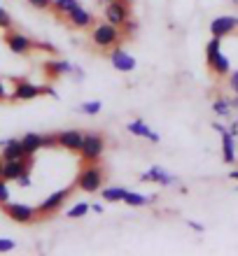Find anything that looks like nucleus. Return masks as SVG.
I'll list each match as a JSON object with an SVG mask.
<instances>
[{
	"label": "nucleus",
	"mask_w": 238,
	"mask_h": 256,
	"mask_svg": "<svg viewBox=\"0 0 238 256\" xmlns=\"http://www.w3.org/2000/svg\"><path fill=\"white\" fill-rule=\"evenodd\" d=\"M91 42H94L98 49H115L119 42H122V28L110 24V21L103 19L101 24H94L91 26Z\"/></svg>",
	"instance_id": "f257e3e1"
},
{
	"label": "nucleus",
	"mask_w": 238,
	"mask_h": 256,
	"mask_svg": "<svg viewBox=\"0 0 238 256\" xmlns=\"http://www.w3.org/2000/svg\"><path fill=\"white\" fill-rule=\"evenodd\" d=\"M103 184H105V170L98 163H87L75 180V186L84 194H98L103 189Z\"/></svg>",
	"instance_id": "f03ea898"
},
{
	"label": "nucleus",
	"mask_w": 238,
	"mask_h": 256,
	"mask_svg": "<svg viewBox=\"0 0 238 256\" xmlns=\"http://www.w3.org/2000/svg\"><path fill=\"white\" fill-rule=\"evenodd\" d=\"M103 154H105V138H103L101 133H84L82 149H80L82 161L84 163H98Z\"/></svg>",
	"instance_id": "7ed1b4c3"
},
{
	"label": "nucleus",
	"mask_w": 238,
	"mask_h": 256,
	"mask_svg": "<svg viewBox=\"0 0 238 256\" xmlns=\"http://www.w3.org/2000/svg\"><path fill=\"white\" fill-rule=\"evenodd\" d=\"M103 19L122 28L131 19V5L126 0H112L108 5H103Z\"/></svg>",
	"instance_id": "20e7f679"
},
{
	"label": "nucleus",
	"mask_w": 238,
	"mask_h": 256,
	"mask_svg": "<svg viewBox=\"0 0 238 256\" xmlns=\"http://www.w3.org/2000/svg\"><path fill=\"white\" fill-rule=\"evenodd\" d=\"M3 210H5V214L17 224H33L35 219L40 216L38 208H33V205H24V202H5Z\"/></svg>",
	"instance_id": "39448f33"
},
{
	"label": "nucleus",
	"mask_w": 238,
	"mask_h": 256,
	"mask_svg": "<svg viewBox=\"0 0 238 256\" xmlns=\"http://www.w3.org/2000/svg\"><path fill=\"white\" fill-rule=\"evenodd\" d=\"M73 189H75V186H66V189L52 191L47 198H42V202L38 205V212H40L42 216H52L54 212H59V210L63 208V202L68 200V196L73 194Z\"/></svg>",
	"instance_id": "423d86ee"
},
{
	"label": "nucleus",
	"mask_w": 238,
	"mask_h": 256,
	"mask_svg": "<svg viewBox=\"0 0 238 256\" xmlns=\"http://www.w3.org/2000/svg\"><path fill=\"white\" fill-rule=\"evenodd\" d=\"M5 44H7V49L12 52V54H17V56H26V54H31L35 49V42L28 38V35H24V33H14V30H7L5 33Z\"/></svg>",
	"instance_id": "0eeeda50"
},
{
	"label": "nucleus",
	"mask_w": 238,
	"mask_h": 256,
	"mask_svg": "<svg viewBox=\"0 0 238 256\" xmlns=\"http://www.w3.org/2000/svg\"><path fill=\"white\" fill-rule=\"evenodd\" d=\"M31 168H33V156L17 158V161H3V180H7V182H17V180Z\"/></svg>",
	"instance_id": "6e6552de"
},
{
	"label": "nucleus",
	"mask_w": 238,
	"mask_h": 256,
	"mask_svg": "<svg viewBox=\"0 0 238 256\" xmlns=\"http://www.w3.org/2000/svg\"><path fill=\"white\" fill-rule=\"evenodd\" d=\"M236 30H238V16H231V14H222V16L210 21V35H215V38L224 40Z\"/></svg>",
	"instance_id": "1a4fd4ad"
},
{
	"label": "nucleus",
	"mask_w": 238,
	"mask_h": 256,
	"mask_svg": "<svg viewBox=\"0 0 238 256\" xmlns=\"http://www.w3.org/2000/svg\"><path fill=\"white\" fill-rule=\"evenodd\" d=\"M110 63H112V68L119 70V72H133L136 66H138L136 58H133V56H131L124 47H119V44L110 52Z\"/></svg>",
	"instance_id": "9d476101"
},
{
	"label": "nucleus",
	"mask_w": 238,
	"mask_h": 256,
	"mask_svg": "<svg viewBox=\"0 0 238 256\" xmlns=\"http://www.w3.org/2000/svg\"><path fill=\"white\" fill-rule=\"evenodd\" d=\"M40 96H42L40 84H33V82H26V80L14 82L12 100H35V98H40Z\"/></svg>",
	"instance_id": "9b49d317"
},
{
	"label": "nucleus",
	"mask_w": 238,
	"mask_h": 256,
	"mask_svg": "<svg viewBox=\"0 0 238 256\" xmlns=\"http://www.w3.org/2000/svg\"><path fill=\"white\" fill-rule=\"evenodd\" d=\"M140 182H157V184H161V186H173V184L177 182V177L170 175L168 170H163L161 166H152L150 170L140 172Z\"/></svg>",
	"instance_id": "f8f14e48"
},
{
	"label": "nucleus",
	"mask_w": 238,
	"mask_h": 256,
	"mask_svg": "<svg viewBox=\"0 0 238 256\" xmlns=\"http://www.w3.org/2000/svg\"><path fill=\"white\" fill-rule=\"evenodd\" d=\"M82 140H84V133H80V130H61V133H56V144L68 149V152H77V154L82 149Z\"/></svg>",
	"instance_id": "ddd939ff"
},
{
	"label": "nucleus",
	"mask_w": 238,
	"mask_h": 256,
	"mask_svg": "<svg viewBox=\"0 0 238 256\" xmlns=\"http://www.w3.org/2000/svg\"><path fill=\"white\" fill-rule=\"evenodd\" d=\"M126 130H129L131 135H136V138L150 140L152 144H157V142H161V138H159L157 130H152V128L143 122V119H133V122H129V124H126Z\"/></svg>",
	"instance_id": "4468645a"
},
{
	"label": "nucleus",
	"mask_w": 238,
	"mask_h": 256,
	"mask_svg": "<svg viewBox=\"0 0 238 256\" xmlns=\"http://www.w3.org/2000/svg\"><path fill=\"white\" fill-rule=\"evenodd\" d=\"M68 19V24L73 28H89V26H94V12L91 10H87V7H75L73 12L66 16Z\"/></svg>",
	"instance_id": "2eb2a0df"
},
{
	"label": "nucleus",
	"mask_w": 238,
	"mask_h": 256,
	"mask_svg": "<svg viewBox=\"0 0 238 256\" xmlns=\"http://www.w3.org/2000/svg\"><path fill=\"white\" fill-rule=\"evenodd\" d=\"M26 149L21 144V140L12 138V140H5L3 149H0V158L3 161H17V158H26Z\"/></svg>",
	"instance_id": "dca6fc26"
},
{
	"label": "nucleus",
	"mask_w": 238,
	"mask_h": 256,
	"mask_svg": "<svg viewBox=\"0 0 238 256\" xmlns=\"http://www.w3.org/2000/svg\"><path fill=\"white\" fill-rule=\"evenodd\" d=\"M208 68L212 70V74H217V77H226V74L231 72V61H229V56L219 49L217 54L208 61Z\"/></svg>",
	"instance_id": "f3484780"
},
{
	"label": "nucleus",
	"mask_w": 238,
	"mask_h": 256,
	"mask_svg": "<svg viewBox=\"0 0 238 256\" xmlns=\"http://www.w3.org/2000/svg\"><path fill=\"white\" fill-rule=\"evenodd\" d=\"M219 135H222V161L231 166V163H236V138L229 133V128Z\"/></svg>",
	"instance_id": "a211bd4d"
},
{
	"label": "nucleus",
	"mask_w": 238,
	"mask_h": 256,
	"mask_svg": "<svg viewBox=\"0 0 238 256\" xmlns=\"http://www.w3.org/2000/svg\"><path fill=\"white\" fill-rule=\"evenodd\" d=\"M154 200H157V196H145V194H138V191L126 189V196H124L122 202H126L131 208H145V205H152Z\"/></svg>",
	"instance_id": "6ab92c4d"
},
{
	"label": "nucleus",
	"mask_w": 238,
	"mask_h": 256,
	"mask_svg": "<svg viewBox=\"0 0 238 256\" xmlns=\"http://www.w3.org/2000/svg\"><path fill=\"white\" fill-rule=\"evenodd\" d=\"M73 63L70 61H49L45 63V70H47V74H52V77H61V74H73Z\"/></svg>",
	"instance_id": "aec40b11"
},
{
	"label": "nucleus",
	"mask_w": 238,
	"mask_h": 256,
	"mask_svg": "<svg viewBox=\"0 0 238 256\" xmlns=\"http://www.w3.org/2000/svg\"><path fill=\"white\" fill-rule=\"evenodd\" d=\"M75 7H80V0H54L52 2V10L56 16H68Z\"/></svg>",
	"instance_id": "412c9836"
},
{
	"label": "nucleus",
	"mask_w": 238,
	"mask_h": 256,
	"mask_svg": "<svg viewBox=\"0 0 238 256\" xmlns=\"http://www.w3.org/2000/svg\"><path fill=\"white\" fill-rule=\"evenodd\" d=\"M101 196L105 202H122L124 196H126V189L124 186H105V189H101Z\"/></svg>",
	"instance_id": "4be33fe9"
},
{
	"label": "nucleus",
	"mask_w": 238,
	"mask_h": 256,
	"mask_svg": "<svg viewBox=\"0 0 238 256\" xmlns=\"http://www.w3.org/2000/svg\"><path fill=\"white\" fill-rule=\"evenodd\" d=\"M231 110H233L231 108V100H226V98H222V96L212 100V112H215L217 116H229V114H231Z\"/></svg>",
	"instance_id": "5701e85b"
},
{
	"label": "nucleus",
	"mask_w": 238,
	"mask_h": 256,
	"mask_svg": "<svg viewBox=\"0 0 238 256\" xmlns=\"http://www.w3.org/2000/svg\"><path fill=\"white\" fill-rule=\"evenodd\" d=\"M89 212H91V205H89V202H75V205L66 212V216H68V219H82V216H87Z\"/></svg>",
	"instance_id": "b1692460"
},
{
	"label": "nucleus",
	"mask_w": 238,
	"mask_h": 256,
	"mask_svg": "<svg viewBox=\"0 0 238 256\" xmlns=\"http://www.w3.org/2000/svg\"><path fill=\"white\" fill-rule=\"evenodd\" d=\"M101 110H103V102L101 100H87V102H82V105H80V112H82V114H87V116L101 114Z\"/></svg>",
	"instance_id": "393cba45"
},
{
	"label": "nucleus",
	"mask_w": 238,
	"mask_h": 256,
	"mask_svg": "<svg viewBox=\"0 0 238 256\" xmlns=\"http://www.w3.org/2000/svg\"><path fill=\"white\" fill-rule=\"evenodd\" d=\"M12 16H10V12H7L5 7H0V30H12Z\"/></svg>",
	"instance_id": "a878e982"
},
{
	"label": "nucleus",
	"mask_w": 238,
	"mask_h": 256,
	"mask_svg": "<svg viewBox=\"0 0 238 256\" xmlns=\"http://www.w3.org/2000/svg\"><path fill=\"white\" fill-rule=\"evenodd\" d=\"M10 198H12V194H10V182L0 177V205L10 202Z\"/></svg>",
	"instance_id": "bb28decb"
},
{
	"label": "nucleus",
	"mask_w": 238,
	"mask_h": 256,
	"mask_svg": "<svg viewBox=\"0 0 238 256\" xmlns=\"http://www.w3.org/2000/svg\"><path fill=\"white\" fill-rule=\"evenodd\" d=\"M14 247H17L14 240H10V238H0V254H7V252H12Z\"/></svg>",
	"instance_id": "cd10ccee"
},
{
	"label": "nucleus",
	"mask_w": 238,
	"mask_h": 256,
	"mask_svg": "<svg viewBox=\"0 0 238 256\" xmlns=\"http://www.w3.org/2000/svg\"><path fill=\"white\" fill-rule=\"evenodd\" d=\"M54 0H28V5H33L35 10H52Z\"/></svg>",
	"instance_id": "c85d7f7f"
},
{
	"label": "nucleus",
	"mask_w": 238,
	"mask_h": 256,
	"mask_svg": "<svg viewBox=\"0 0 238 256\" xmlns=\"http://www.w3.org/2000/svg\"><path fill=\"white\" fill-rule=\"evenodd\" d=\"M226 80H229V88H231L233 94H238V70H231V72L226 74Z\"/></svg>",
	"instance_id": "c756f323"
},
{
	"label": "nucleus",
	"mask_w": 238,
	"mask_h": 256,
	"mask_svg": "<svg viewBox=\"0 0 238 256\" xmlns=\"http://www.w3.org/2000/svg\"><path fill=\"white\" fill-rule=\"evenodd\" d=\"M17 184H19V186H24V189H28V186L33 184V180H31V170H26V172L17 180Z\"/></svg>",
	"instance_id": "7c9ffc66"
},
{
	"label": "nucleus",
	"mask_w": 238,
	"mask_h": 256,
	"mask_svg": "<svg viewBox=\"0 0 238 256\" xmlns=\"http://www.w3.org/2000/svg\"><path fill=\"white\" fill-rule=\"evenodd\" d=\"M3 100H12V94L7 91V84L3 80H0V102Z\"/></svg>",
	"instance_id": "2f4dec72"
},
{
	"label": "nucleus",
	"mask_w": 238,
	"mask_h": 256,
	"mask_svg": "<svg viewBox=\"0 0 238 256\" xmlns=\"http://www.w3.org/2000/svg\"><path fill=\"white\" fill-rule=\"evenodd\" d=\"M124 30H126V33H136V28H138V24H136V21H133V16H131V19L129 21H126V24H124Z\"/></svg>",
	"instance_id": "473e14b6"
},
{
	"label": "nucleus",
	"mask_w": 238,
	"mask_h": 256,
	"mask_svg": "<svg viewBox=\"0 0 238 256\" xmlns=\"http://www.w3.org/2000/svg\"><path fill=\"white\" fill-rule=\"evenodd\" d=\"M35 47H40L42 52H52V54L56 52V47L54 44H49V42H35Z\"/></svg>",
	"instance_id": "72a5a7b5"
},
{
	"label": "nucleus",
	"mask_w": 238,
	"mask_h": 256,
	"mask_svg": "<svg viewBox=\"0 0 238 256\" xmlns=\"http://www.w3.org/2000/svg\"><path fill=\"white\" fill-rule=\"evenodd\" d=\"M42 96H52V98H59L56 88H54V86H49V84H45V86H42Z\"/></svg>",
	"instance_id": "f704fd0d"
},
{
	"label": "nucleus",
	"mask_w": 238,
	"mask_h": 256,
	"mask_svg": "<svg viewBox=\"0 0 238 256\" xmlns=\"http://www.w3.org/2000/svg\"><path fill=\"white\" fill-rule=\"evenodd\" d=\"M187 224H189V228H194L196 233H203V230H205L203 224H196V222H187Z\"/></svg>",
	"instance_id": "c9c22d12"
},
{
	"label": "nucleus",
	"mask_w": 238,
	"mask_h": 256,
	"mask_svg": "<svg viewBox=\"0 0 238 256\" xmlns=\"http://www.w3.org/2000/svg\"><path fill=\"white\" fill-rule=\"evenodd\" d=\"M91 212H96V214H103V205H101V202H94V205H91Z\"/></svg>",
	"instance_id": "e433bc0d"
},
{
	"label": "nucleus",
	"mask_w": 238,
	"mask_h": 256,
	"mask_svg": "<svg viewBox=\"0 0 238 256\" xmlns=\"http://www.w3.org/2000/svg\"><path fill=\"white\" fill-rule=\"evenodd\" d=\"M229 133H231L233 138H238V124H236V122H233L231 126H229Z\"/></svg>",
	"instance_id": "4c0bfd02"
},
{
	"label": "nucleus",
	"mask_w": 238,
	"mask_h": 256,
	"mask_svg": "<svg viewBox=\"0 0 238 256\" xmlns=\"http://www.w3.org/2000/svg\"><path fill=\"white\" fill-rule=\"evenodd\" d=\"M231 108H233V110H238V94L231 98Z\"/></svg>",
	"instance_id": "58836bf2"
},
{
	"label": "nucleus",
	"mask_w": 238,
	"mask_h": 256,
	"mask_svg": "<svg viewBox=\"0 0 238 256\" xmlns=\"http://www.w3.org/2000/svg\"><path fill=\"white\" fill-rule=\"evenodd\" d=\"M229 177H231V180H238V168L231 170V175H229Z\"/></svg>",
	"instance_id": "ea45409f"
},
{
	"label": "nucleus",
	"mask_w": 238,
	"mask_h": 256,
	"mask_svg": "<svg viewBox=\"0 0 238 256\" xmlns=\"http://www.w3.org/2000/svg\"><path fill=\"white\" fill-rule=\"evenodd\" d=\"M98 2H101V5H108V2H112V0H98Z\"/></svg>",
	"instance_id": "a19ab883"
},
{
	"label": "nucleus",
	"mask_w": 238,
	"mask_h": 256,
	"mask_svg": "<svg viewBox=\"0 0 238 256\" xmlns=\"http://www.w3.org/2000/svg\"><path fill=\"white\" fill-rule=\"evenodd\" d=\"M0 177H3V158H0Z\"/></svg>",
	"instance_id": "79ce46f5"
},
{
	"label": "nucleus",
	"mask_w": 238,
	"mask_h": 256,
	"mask_svg": "<svg viewBox=\"0 0 238 256\" xmlns=\"http://www.w3.org/2000/svg\"><path fill=\"white\" fill-rule=\"evenodd\" d=\"M3 144H5V140H0V149H3Z\"/></svg>",
	"instance_id": "37998d69"
},
{
	"label": "nucleus",
	"mask_w": 238,
	"mask_h": 256,
	"mask_svg": "<svg viewBox=\"0 0 238 256\" xmlns=\"http://www.w3.org/2000/svg\"><path fill=\"white\" fill-rule=\"evenodd\" d=\"M236 124H238V119H236Z\"/></svg>",
	"instance_id": "c03bdc74"
}]
</instances>
